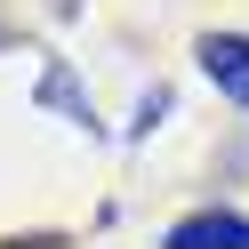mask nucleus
<instances>
[{
  "label": "nucleus",
  "mask_w": 249,
  "mask_h": 249,
  "mask_svg": "<svg viewBox=\"0 0 249 249\" xmlns=\"http://www.w3.org/2000/svg\"><path fill=\"white\" fill-rule=\"evenodd\" d=\"M0 249H65L56 233H17V241H0Z\"/></svg>",
  "instance_id": "5"
},
{
  "label": "nucleus",
  "mask_w": 249,
  "mask_h": 249,
  "mask_svg": "<svg viewBox=\"0 0 249 249\" xmlns=\"http://www.w3.org/2000/svg\"><path fill=\"white\" fill-rule=\"evenodd\" d=\"M193 65L233 113H249V33H201L193 40Z\"/></svg>",
  "instance_id": "1"
},
{
  "label": "nucleus",
  "mask_w": 249,
  "mask_h": 249,
  "mask_svg": "<svg viewBox=\"0 0 249 249\" xmlns=\"http://www.w3.org/2000/svg\"><path fill=\"white\" fill-rule=\"evenodd\" d=\"M161 249H249V217L241 209H185L161 233Z\"/></svg>",
  "instance_id": "3"
},
{
  "label": "nucleus",
  "mask_w": 249,
  "mask_h": 249,
  "mask_svg": "<svg viewBox=\"0 0 249 249\" xmlns=\"http://www.w3.org/2000/svg\"><path fill=\"white\" fill-rule=\"evenodd\" d=\"M0 49H24V33H17V24H8V17H0Z\"/></svg>",
  "instance_id": "6"
},
{
  "label": "nucleus",
  "mask_w": 249,
  "mask_h": 249,
  "mask_svg": "<svg viewBox=\"0 0 249 249\" xmlns=\"http://www.w3.org/2000/svg\"><path fill=\"white\" fill-rule=\"evenodd\" d=\"M161 121H169V89H161V81H153V89H145V97H137V113H129V145H145V137H153V129H161Z\"/></svg>",
  "instance_id": "4"
},
{
  "label": "nucleus",
  "mask_w": 249,
  "mask_h": 249,
  "mask_svg": "<svg viewBox=\"0 0 249 249\" xmlns=\"http://www.w3.org/2000/svg\"><path fill=\"white\" fill-rule=\"evenodd\" d=\"M33 97L49 105L56 121H72V129H81V137H105V113H97V97H89V89H81V72H72L65 56H49V65H40V81H33Z\"/></svg>",
  "instance_id": "2"
}]
</instances>
